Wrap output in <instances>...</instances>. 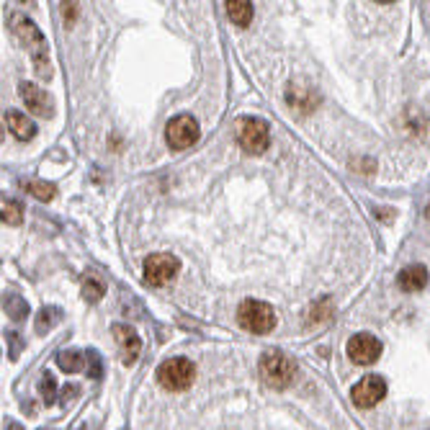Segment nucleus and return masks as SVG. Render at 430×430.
Masks as SVG:
<instances>
[{
  "instance_id": "nucleus-1",
  "label": "nucleus",
  "mask_w": 430,
  "mask_h": 430,
  "mask_svg": "<svg viewBox=\"0 0 430 430\" xmlns=\"http://www.w3.org/2000/svg\"><path fill=\"white\" fill-rule=\"evenodd\" d=\"M11 28L13 34L26 44L28 55H31V62H34V70L36 75L42 80H50L52 78V64H50V47H47V39L39 28L34 26L31 18L21 13H13L11 16Z\"/></svg>"
},
{
  "instance_id": "nucleus-2",
  "label": "nucleus",
  "mask_w": 430,
  "mask_h": 430,
  "mask_svg": "<svg viewBox=\"0 0 430 430\" xmlns=\"http://www.w3.org/2000/svg\"><path fill=\"white\" fill-rule=\"evenodd\" d=\"M237 322L242 330L253 332V335H268L276 327V312L271 304L261 302V299H247L237 310Z\"/></svg>"
},
{
  "instance_id": "nucleus-3",
  "label": "nucleus",
  "mask_w": 430,
  "mask_h": 430,
  "mask_svg": "<svg viewBox=\"0 0 430 430\" xmlns=\"http://www.w3.org/2000/svg\"><path fill=\"white\" fill-rule=\"evenodd\" d=\"M261 376L273 389H286L296 376V363L283 351H268L261 358Z\"/></svg>"
},
{
  "instance_id": "nucleus-4",
  "label": "nucleus",
  "mask_w": 430,
  "mask_h": 430,
  "mask_svg": "<svg viewBox=\"0 0 430 430\" xmlns=\"http://www.w3.org/2000/svg\"><path fill=\"white\" fill-rule=\"evenodd\" d=\"M237 145L250 155H261L271 145V127L268 121L258 119V116H245L237 124Z\"/></svg>"
},
{
  "instance_id": "nucleus-5",
  "label": "nucleus",
  "mask_w": 430,
  "mask_h": 430,
  "mask_svg": "<svg viewBox=\"0 0 430 430\" xmlns=\"http://www.w3.org/2000/svg\"><path fill=\"white\" fill-rule=\"evenodd\" d=\"M193 376H196V368H193V363L188 358H168L162 361L160 368H157V381L168 392L188 389L193 384Z\"/></svg>"
},
{
  "instance_id": "nucleus-6",
  "label": "nucleus",
  "mask_w": 430,
  "mask_h": 430,
  "mask_svg": "<svg viewBox=\"0 0 430 430\" xmlns=\"http://www.w3.org/2000/svg\"><path fill=\"white\" fill-rule=\"evenodd\" d=\"M198 121L188 113H181L176 119L168 121V127H165V142H168L170 149H188L193 147L198 142Z\"/></svg>"
},
{
  "instance_id": "nucleus-7",
  "label": "nucleus",
  "mask_w": 430,
  "mask_h": 430,
  "mask_svg": "<svg viewBox=\"0 0 430 430\" xmlns=\"http://www.w3.org/2000/svg\"><path fill=\"white\" fill-rule=\"evenodd\" d=\"M178 268H181V261L170 253H155L145 261V283L149 286H165L176 278Z\"/></svg>"
},
{
  "instance_id": "nucleus-8",
  "label": "nucleus",
  "mask_w": 430,
  "mask_h": 430,
  "mask_svg": "<svg viewBox=\"0 0 430 430\" xmlns=\"http://www.w3.org/2000/svg\"><path fill=\"white\" fill-rule=\"evenodd\" d=\"M384 397H387V381L381 379V376H374V374L363 376V379H361L351 392L353 404L361 407V409L376 407Z\"/></svg>"
},
{
  "instance_id": "nucleus-9",
  "label": "nucleus",
  "mask_w": 430,
  "mask_h": 430,
  "mask_svg": "<svg viewBox=\"0 0 430 430\" xmlns=\"http://www.w3.org/2000/svg\"><path fill=\"white\" fill-rule=\"evenodd\" d=\"M348 356H351L353 363H358V366H371L376 363V358L381 356V340L374 338L371 332H358V335H353L348 340L346 346Z\"/></svg>"
},
{
  "instance_id": "nucleus-10",
  "label": "nucleus",
  "mask_w": 430,
  "mask_h": 430,
  "mask_svg": "<svg viewBox=\"0 0 430 430\" xmlns=\"http://www.w3.org/2000/svg\"><path fill=\"white\" fill-rule=\"evenodd\" d=\"M18 93H21L23 103H26V108L31 113H36V116H52V106L55 103H52V98L42 88H36L34 83H21L18 85Z\"/></svg>"
},
{
  "instance_id": "nucleus-11",
  "label": "nucleus",
  "mask_w": 430,
  "mask_h": 430,
  "mask_svg": "<svg viewBox=\"0 0 430 430\" xmlns=\"http://www.w3.org/2000/svg\"><path fill=\"white\" fill-rule=\"evenodd\" d=\"M113 338H116V343H119L121 348V356H124V363H135L137 356H140L142 351V340L140 335H137L132 327H127V324H113Z\"/></svg>"
},
{
  "instance_id": "nucleus-12",
  "label": "nucleus",
  "mask_w": 430,
  "mask_h": 430,
  "mask_svg": "<svg viewBox=\"0 0 430 430\" xmlns=\"http://www.w3.org/2000/svg\"><path fill=\"white\" fill-rule=\"evenodd\" d=\"M6 124H8V129H11V135H13L16 140L28 142V140H34V137H36L34 121L26 119V113H21V111H8L6 113Z\"/></svg>"
},
{
  "instance_id": "nucleus-13",
  "label": "nucleus",
  "mask_w": 430,
  "mask_h": 430,
  "mask_svg": "<svg viewBox=\"0 0 430 430\" xmlns=\"http://www.w3.org/2000/svg\"><path fill=\"white\" fill-rule=\"evenodd\" d=\"M400 289L415 294V291H423L428 286V268L425 266H407V268L400 273Z\"/></svg>"
},
{
  "instance_id": "nucleus-14",
  "label": "nucleus",
  "mask_w": 430,
  "mask_h": 430,
  "mask_svg": "<svg viewBox=\"0 0 430 430\" xmlns=\"http://www.w3.org/2000/svg\"><path fill=\"white\" fill-rule=\"evenodd\" d=\"M227 16H230L237 26L245 28L247 23L253 21V3H247V0H232V3H227Z\"/></svg>"
},
{
  "instance_id": "nucleus-15",
  "label": "nucleus",
  "mask_w": 430,
  "mask_h": 430,
  "mask_svg": "<svg viewBox=\"0 0 430 430\" xmlns=\"http://www.w3.org/2000/svg\"><path fill=\"white\" fill-rule=\"evenodd\" d=\"M85 353L80 351H62L60 356H57V363H60V368L62 371H67V374H75V371H80V368H85Z\"/></svg>"
},
{
  "instance_id": "nucleus-16",
  "label": "nucleus",
  "mask_w": 430,
  "mask_h": 430,
  "mask_svg": "<svg viewBox=\"0 0 430 430\" xmlns=\"http://www.w3.org/2000/svg\"><path fill=\"white\" fill-rule=\"evenodd\" d=\"M332 315H335V312H332L330 299H319V302L312 304L310 315H307V322H310V324H322V322H327Z\"/></svg>"
},
{
  "instance_id": "nucleus-17",
  "label": "nucleus",
  "mask_w": 430,
  "mask_h": 430,
  "mask_svg": "<svg viewBox=\"0 0 430 430\" xmlns=\"http://www.w3.org/2000/svg\"><path fill=\"white\" fill-rule=\"evenodd\" d=\"M23 188H26L34 198H39V201H52L57 193L55 186L44 183V181H23Z\"/></svg>"
},
{
  "instance_id": "nucleus-18",
  "label": "nucleus",
  "mask_w": 430,
  "mask_h": 430,
  "mask_svg": "<svg viewBox=\"0 0 430 430\" xmlns=\"http://www.w3.org/2000/svg\"><path fill=\"white\" fill-rule=\"evenodd\" d=\"M3 307H6V312L11 315V319H23L28 315V304L23 302L18 294H8L6 299H3Z\"/></svg>"
},
{
  "instance_id": "nucleus-19",
  "label": "nucleus",
  "mask_w": 430,
  "mask_h": 430,
  "mask_svg": "<svg viewBox=\"0 0 430 430\" xmlns=\"http://www.w3.org/2000/svg\"><path fill=\"white\" fill-rule=\"evenodd\" d=\"M3 222L11 227H18L23 222V206L18 204V201H13V198H8V201H3Z\"/></svg>"
},
{
  "instance_id": "nucleus-20",
  "label": "nucleus",
  "mask_w": 430,
  "mask_h": 430,
  "mask_svg": "<svg viewBox=\"0 0 430 430\" xmlns=\"http://www.w3.org/2000/svg\"><path fill=\"white\" fill-rule=\"evenodd\" d=\"M39 395H42L44 404L50 407V404H55V395H57V384H55V376L47 371V374L42 376V381H39Z\"/></svg>"
},
{
  "instance_id": "nucleus-21",
  "label": "nucleus",
  "mask_w": 430,
  "mask_h": 430,
  "mask_svg": "<svg viewBox=\"0 0 430 430\" xmlns=\"http://www.w3.org/2000/svg\"><path fill=\"white\" fill-rule=\"evenodd\" d=\"M103 294H106V286H103L96 276H88V281L83 283V296H85V299H88V302H98Z\"/></svg>"
},
{
  "instance_id": "nucleus-22",
  "label": "nucleus",
  "mask_w": 430,
  "mask_h": 430,
  "mask_svg": "<svg viewBox=\"0 0 430 430\" xmlns=\"http://www.w3.org/2000/svg\"><path fill=\"white\" fill-rule=\"evenodd\" d=\"M55 322H60V310H57V307H50V310L44 307L42 315H39V319H36V330H39V332L50 330Z\"/></svg>"
},
{
  "instance_id": "nucleus-23",
  "label": "nucleus",
  "mask_w": 430,
  "mask_h": 430,
  "mask_svg": "<svg viewBox=\"0 0 430 430\" xmlns=\"http://www.w3.org/2000/svg\"><path fill=\"white\" fill-rule=\"evenodd\" d=\"M85 368H88V374L93 376V379H101V356L96 351H88L85 353Z\"/></svg>"
},
{
  "instance_id": "nucleus-24",
  "label": "nucleus",
  "mask_w": 430,
  "mask_h": 430,
  "mask_svg": "<svg viewBox=\"0 0 430 430\" xmlns=\"http://www.w3.org/2000/svg\"><path fill=\"white\" fill-rule=\"evenodd\" d=\"M6 340L11 343V358H18V351H21V338H18V332H6Z\"/></svg>"
},
{
  "instance_id": "nucleus-25",
  "label": "nucleus",
  "mask_w": 430,
  "mask_h": 430,
  "mask_svg": "<svg viewBox=\"0 0 430 430\" xmlns=\"http://www.w3.org/2000/svg\"><path fill=\"white\" fill-rule=\"evenodd\" d=\"M62 402L67 404V400H72V395H78V387H75V384H70V387H64V392H62Z\"/></svg>"
},
{
  "instance_id": "nucleus-26",
  "label": "nucleus",
  "mask_w": 430,
  "mask_h": 430,
  "mask_svg": "<svg viewBox=\"0 0 430 430\" xmlns=\"http://www.w3.org/2000/svg\"><path fill=\"white\" fill-rule=\"evenodd\" d=\"M6 430H21V425H16V423H8Z\"/></svg>"
},
{
  "instance_id": "nucleus-27",
  "label": "nucleus",
  "mask_w": 430,
  "mask_h": 430,
  "mask_svg": "<svg viewBox=\"0 0 430 430\" xmlns=\"http://www.w3.org/2000/svg\"><path fill=\"white\" fill-rule=\"evenodd\" d=\"M428 217H430V206H428Z\"/></svg>"
}]
</instances>
